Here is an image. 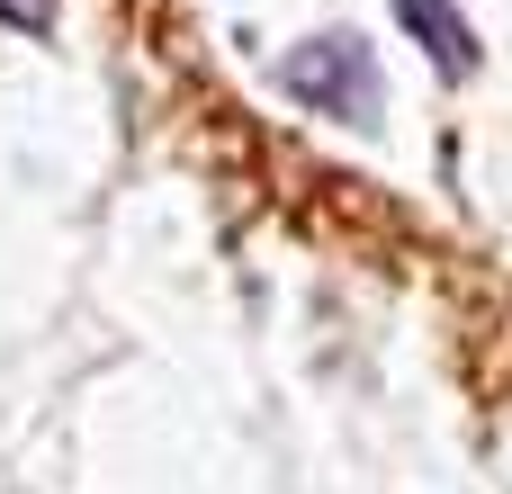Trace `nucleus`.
Instances as JSON below:
<instances>
[{
    "label": "nucleus",
    "mask_w": 512,
    "mask_h": 494,
    "mask_svg": "<svg viewBox=\"0 0 512 494\" xmlns=\"http://www.w3.org/2000/svg\"><path fill=\"white\" fill-rule=\"evenodd\" d=\"M396 18L423 36V54H432L441 72H468V63H477V36H468V18H450V0H396Z\"/></svg>",
    "instance_id": "obj_2"
},
{
    "label": "nucleus",
    "mask_w": 512,
    "mask_h": 494,
    "mask_svg": "<svg viewBox=\"0 0 512 494\" xmlns=\"http://www.w3.org/2000/svg\"><path fill=\"white\" fill-rule=\"evenodd\" d=\"M288 90H297L306 108L342 117V126H369V108H378V63H369L360 36H324V45L288 54Z\"/></svg>",
    "instance_id": "obj_1"
},
{
    "label": "nucleus",
    "mask_w": 512,
    "mask_h": 494,
    "mask_svg": "<svg viewBox=\"0 0 512 494\" xmlns=\"http://www.w3.org/2000/svg\"><path fill=\"white\" fill-rule=\"evenodd\" d=\"M0 9H9V18H27V27H45V9H54V0H0Z\"/></svg>",
    "instance_id": "obj_3"
}]
</instances>
